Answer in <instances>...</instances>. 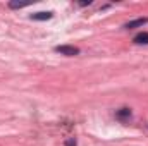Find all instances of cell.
I'll return each instance as SVG.
<instances>
[{
    "instance_id": "obj_1",
    "label": "cell",
    "mask_w": 148,
    "mask_h": 146,
    "mask_svg": "<svg viewBox=\"0 0 148 146\" xmlns=\"http://www.w3.org/2000/svg\"><path fill=\"white\" fill-rule=\"evenodd\" d=\"M55 52H59L60 55H66V57H74L79 53V48L73 46V45H59V46H55Z\"/></svg>"
},
{
    "instance_id": "obj_2",
    "label": "cell",
    "mask_w": 148,
    "mask_h": 146,
    "mask_svg": "<svg viewBox=\"0 0 148 146\" xmlns=\"http://www.w3.org/2000/svg\"><path fill=\"white\" fill-rule=\"evenodd\" d=\"M147 23H148V17H140V19H134V21H129L124 28L126 29H134V28H140V26H143Z\"/></svg>"
},
{
    "instance_id": "obj_3",
    "label": "cell",
    "mask_w": 148,
    "mask_h": 146,
    "mask_svg": "<svg viewBox=\"0 0 148 146\" xmlns=\"http://www.w3.org/2000/svg\"><path fill=\"white\" fill-rule=\"evenodd\" d=\"M29 17L33 21H48L53 17V12H36V14H31Z\"/></svg>"
},
{
    "instance_id": "obj_4",
    "label": "cell",
    "mask_w": 148,
    "mask_h": 146,
    "mask_svg": "<svg viewBox=\"0 0 148 146\" xmlns=\"http://www.w3.org/2000/svg\"><path fill=\"white\" fill-rule=\"evenodd\" d=\"M115 117L119 119V120H122V122H126V120H129L131 119V110L129 108H121L115 112Z\"/></svg>"
},
{
    "instance_id": "obj_5",
    "label": "cell",
    "mask_w": 148,
    "mask_h": 146,
    "mask_svg": "<svg viewBox=\"0 0 148 146\" xmlns=\"http://www.w3.org/2000/svg\"><path fill=\"white\" fill-rule=\"evenodd\" d=\"M134 43H138V45H148V33L147 31H141V33H138L134 40H133Z\"/></svg>"
},
{
    "instance_id": "obj_6",
    "label": "cell",
    "mask_w": 148,
    "mask_h": 146,
    "mask_svg": "<svg viewBox=\"0 0 148 146\" xmlns=\"http://www.w3.org/2000/svg\"><path fill=\"white\" fill-rule=\"evenodd\" d=\"M26 5H28V3H16V2H10V3H9L10 9H21V7H26Z\"/></svg>"
},
{
    "instance_id": "obj_7",
    "label": "cell",
    "mask_w": 148,
    "mask_h": 146,
    "mask_svg": "<svg viewBox=\"0 0 148 146\" xmlns=\"http://www.w3.org/2000/svg\"><path fill=\"white\" fill-rule=\"evenodd\" d=\"M66 146H77V143H76V139L74 138H69V139H66V143H64Z\"/></svg>"
}]
</instances>
